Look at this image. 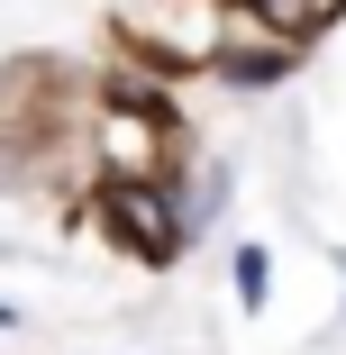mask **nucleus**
I'll list each match as a JSON object with an SVG mask.
<instances>
[{"instance_id": "f257e3e1", "label": "nucleus", "mask_w": 346, "mask_h": 355, "mask_svg": "<svg viewBox=\"0 0 346 355\" xmlns=\"http://www.w3.org/2000/svg\"><path fill=\"white\" fill-rule=\"evenodd\" d=\"M110 209H119V237H128L137 255H155V264H164V255L182 246V228L164 219V200H155L146 182H119V191H110Z\"/></svg>"}, {"instance_id": "f03ea898", "label": "nucleus", "mask_w": 346, "mask_h": 355, "mask_svg": "<svg viewBox=\"0 0 346 355\" xmlns=\"http://www.w3.org/2000/svg\"><path fill=\"white\" fill-rule=\"evenodd\" d=\"M264 28H292V37H319L328 10H264Z\"/></svg>"}]
</instances>
